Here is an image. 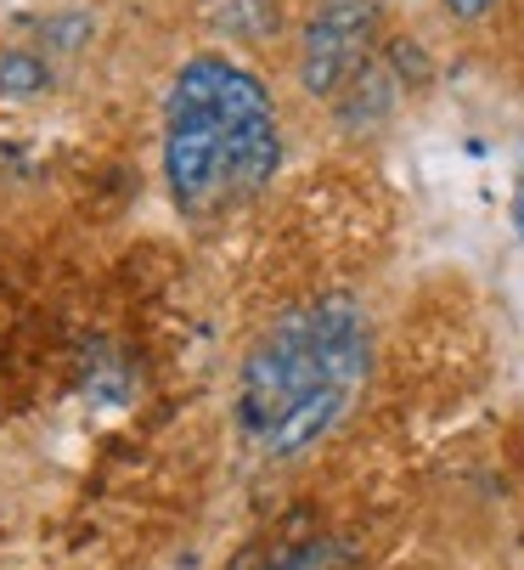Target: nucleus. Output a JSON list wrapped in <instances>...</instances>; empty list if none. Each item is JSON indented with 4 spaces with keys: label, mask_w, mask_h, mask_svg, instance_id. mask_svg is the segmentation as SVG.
<instances>
[{
    "label": "nucleus",
    "mask_w": 524,
    "mask_h": 570,
    "mask_svg": "<svg viewBox=\"0 0 524 570\" xmlns=\"http://www.w3.org/2000/svg\"><path fill=\"white\" fill-rule=\"evenodd\" d=\"M373 367L367 311L349 294H322L277 316L237 373V430L271 458L316 446L362 395Z\"/></svg>",
    "instance_id": "1"
},
{
    "label": "nucleus",
    "mask_w": 524,
    "mask_h": 570,
    "mask_svg": "<svg viewBox=\"0 0 524 570\" xmlns=\"http://www.w3.org/2000/svg\"><path fill=\"white\" fill-rule=\"evenodd\" d=\"M283 165L277 102L254 68L204 51L181 62L164 102V187L175 209L204 220L248 204Z\"/></svg>",
    "instance_id": "2"
},
{
    "label": "nucleus",
    "mask_w": 524,
    "mask_h": 570,
    "mask_svg": "<svg viewBox=\"0 0 524 570\" xmlns=\"http://www.w3.org/2000/svg\"><path fill=\"white\" fill-rule=\"evenodd\" d=\"M378 0H316L299 35V86L310 97H344L378 62Z\"/></svg>",
    "instance_id": "3"
},
{
    "label": "nucleus",
    "mask_w": 524,
    "mask_h": 570,
    "mask_svg": "<svg viewBox=\"0 0 524 570\" xmlns=\"http://www.w3.org/2000/svg\"><path fill=\"white\" fill-rule=\"evenodd\" d=\"M46 79L51 73L40 57H0V91H40Z\"/></svg>",
    "instance_id": "4"
},
{
    "label": "nucleus",
    "mask_w": 524,
    "mask_h": 570,
    "mask_svg": "<svg viewBox=\"0 0 524 570\" xmlns=\"http://www.w3.org/2000/svg\"><path fill=\"white\" fill-rule=\"evenodd\" d=\"M226 12H248V7H243V0H226V7H220V18H226ZM254 12H259V18H254V29L266 35V29L277 23V0H254ZM220 18H215V23H220Z\"/></svg>",
    "instance_id": "5"
},
{
    "label": "nucleus",
    "mask_w": 524,
    "mask_h": 570,
    "mask_svg": "<svg viewBox=\"0 0 524 570\" xmlns=\"http://www.w3.org/2000/svg\"><path fill=\"white\" fill-rule=\"evenodd\" d=\"M491 7H496V0H446V12H452V18H468V23L485 18Z\"/></svg>",
    "instance_id": "6"
},
{
    "label": "nucleus",
    "mask_w": 524,
    "mask_h": 570,
    "mask_svg": "<svg viewBox=\"0 0 524 570\" xmlns=\"http://www.w3.org/2000/svg\"><path fill=\"white\" fill-rule=\"evenodd\" d=\"M513 226H518V237H524V170H518V181H513Z\"/></svg>",
    "instance_id": "7"
}]
</instances>
